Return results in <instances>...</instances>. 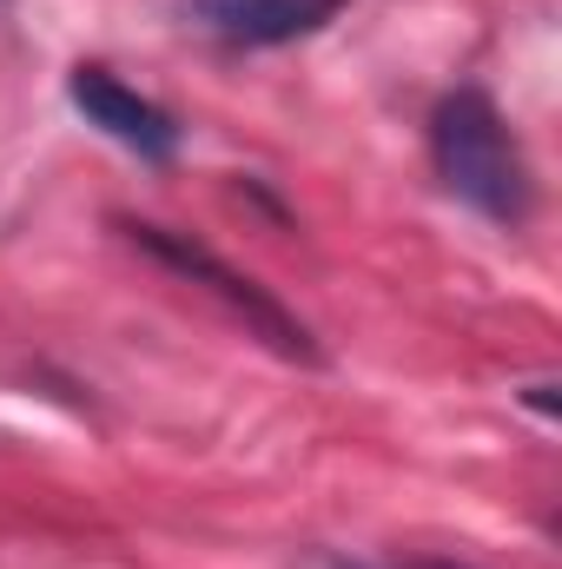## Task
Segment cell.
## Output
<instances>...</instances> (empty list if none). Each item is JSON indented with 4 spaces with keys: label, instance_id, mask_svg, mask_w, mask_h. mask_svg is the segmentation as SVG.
I'll return each mask as SVG.
<instances>
[{
    "label": "cell",
    "instance_id": "cell-1",
    "mask_svg": "<svg viewBox=\"0 0 562 569\" xmlns=\"http://www.w3.org/2000/svg\"><path fill=\"white\" fill-rule=\"evenodd\" d=\"M430 159H436V179L470 212H483L496 226H523L530 219V206H536L530 159H523V140L510 133V120L496 113V100L483 87H456V93L436 100Z\"/></svg>",
    "mask_w": 562,
    "mask_h": 569
},
{
    "label": "cell",
    "instance_id": "cell-2",
    "mask_svg": "<svg viewBox=\"0 0 562 569\" xmlns=\"http://www.w3.org/2000/svg\"><path fill=\"white\" fill-rule=\"evenodd\" d=\"M120 232L140 246L145 259H159L165 272H179L185 284H205L252 338H265L279 358H298V365H324V351H318V338H311V325L298 318V311H284L279 298L265 291V284L252 279V272H239V266H225L212 246H199L192 232H172V226H152V219H120Z\"/></svg>",
    "mask_w": 562,
    "mask_h": 569
},
{
    "label": "cell",
    "instance_id": "cell-3",
    "mask_svg": "<svg viewBox=\"0 0 562 569\" xmlns=\"http://www.w3.org/2000/svg\"><path fill=\"white\" fill-rule=\"evenodd\" d=\"M67 100L87 113V127H100L107 140H120L127 152H140L152 166L179 152V120H172L159 100L133 93L127 80H113L107 67H73V73H67Z\"/></svg>",
    "mask_w": 562,
    "mask_h": 569
},
{
    "label": "cell",
    "instance_id": "cell-4",
    "mask_svg": "<svg viewBox=\"0 0 562 569\" xmlns=\"http://www.w3.org/2000/svg\"><path fill=\"white\" fill-rule=\"evenodd\" d=\"M344 0H185V13L225 47H284L338 20Z\"/></svg>",
    "mask_w": 562,
    "mask_h": 569
},
{
    "label": "cell",
    "instance_id": "cell-5",
    "mask_svg": "<svg viewBox=\"0 0 562 569\" xmlns=\"http://www.w3.org/2000/svg\"><path fill=\"white\" fill-rule=\"evenodd\" d=\"M324 569H463V563H443V557H411V563H324Z\"/></svg>",
    "mask_w": 562,
    "mask_h": 569
}]
</instances>
